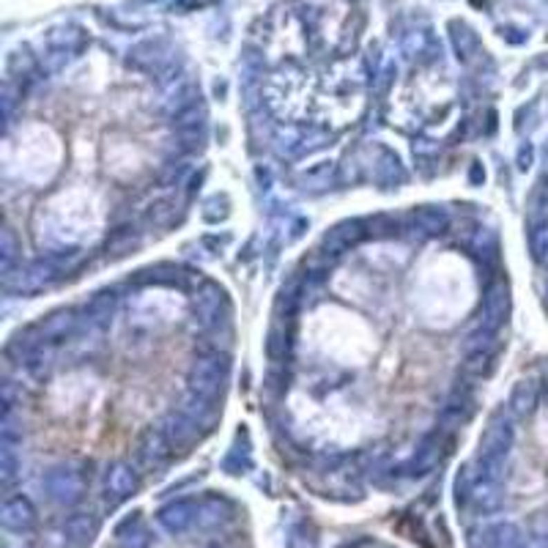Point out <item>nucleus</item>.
Here are the masks:
<instances>
[{
	"label": "nucleus",
	"instance_id": "nucleus-5",
	"mask_svg": "<svg viewBox=\"0 0 548 548\" xmlns=\"http://www.w3.org/2000/svg\"><path fill=\"white\" fill-rule=\"evenodd\" d=\"M3 521H6V527H11V529H28V527L36 521L33 504H30L25 496H11V499H6V504H3Z\"/></svg>",
	"mask_w": 548,
	"mask_h": 548
},
{
	"label": "nucleus",
	"instance_id": "nucleus-7",
	"mask_svg": "<svg viewBox=\"0 0 548 548\" xmlns=\"http://www.w3.org/2000/svg\"><path fill=\"white\" fill-rule=\"evenodd\" d=\"M159 521L167 532H184L192 524V510H189V504H170L162 510Z\"/></svg>",
	"mask_w": 548,
	"mask_h": 548
},
{
	"label": "nucleus",
	"instance_id": "nucleus-17",
	"mask_svg": "<svg viewBox=\"0 0 548 548\" xmlns=\"http://www.w3.org/2000/svg\"><path fill=\"white\" fill-rule=\"evenodd\" d=\"M480 178H485V173H482L480 164H474V167H471V181H480Z\"/></svg>",
	"mask_w": 548,
	"mask_h": 548
},
{
	"label": "nucleus",
	"instance_id": "nucleus-15",
	"mask_svg": "<svg viewBox=\"0 0 548 548\" xmlns=\"http://www.w3.org/2000/svg\"><path fill=\"white\" fill-rule=\"evenodd\" d=\"M488 351H477V354H471L469 362H466V370L474 373V376H480V373H485L488 370Z\"/></svg>",
	"mask_w": 548,
	"mask_h": 548
},
{
	"label": "nucleus",
	"instance_id": "nucleus-2",
	"mask_svg": "<svg viewBox=\"0 0 548 548\" xmlns=\"http://www.w3.org/2000/svg\"><path fill=\"white\" fill-rule=\"evenodd\" d=\"M135 488H138V474H135V469H132L129 464H124V461L113 464V466L107 469V474H104V491L113 493L115 499H124V496L135 493Z\"/></svg>",
	"mask_w": 548,
	"mask_h": 548
},
{
	"label": "nucleus",
	"instance_id": "nucleus-16",
	"mask_svg": "<svg viewBox=\"0 0 548 548\" xmlns=\"http://www.w3.org/2000/svg\"><path fill=\"white\" fill-rule=\"evenodd\" d=\"M529 162H532V149H521L518 151V164L521 167H529Z\"/></svg>",
	"mask_w": 548,
	"mask_h": 548
},
{
	"label": "nucleus",
	"instance_id": "nucleus-6",
	"mask_svg": "<svg viewBox=\"0 0 548 548\" xmlns=\"http://www.w3.org/2000/svg\"><path fill=\"white\" fill-rule=\"evenodd\" d=\"M504 313H507V294H504V285L496 283V285L488 288L485 302H482V315H485V323H482V326L496 329V326L502 323Z\"/></svg>",
	"mask_w": 548,
	"mask_h": 548
},
{
	"label": "nucleus",
	"instance_id": "nucleus-11",
	"mask_svg": "<svg viewBox=\"0 0 548 548\" xmlns=\"http://www.w3.org/2000/svg\"><path fill=\"white\" fill-rule=\"evenodd\" d=\"M132 247H135V234H132L129 228H118V231H113L110 238H107V249L115 252V255H124V252H129Z\"/></svg>",
	"mask_w": 548,
	"mask_h": 548
},
{
	"label": "nucleus",
	"instance_id": "nucleus-4",
	"mask_svg": "<svg viewBox=\"0 0 548 548\" xmlns=\"http://www.w3.org/2000/svg\"><path fill=\"white\" fill-rule=\"evenodd\" d=\"M47 485H50V491H53V496L55 499H61V502H75L79 499V493H82V477H79L77 471H53L50 474V480H47Z\"/></svg>",
	"mask_w": 548,
	"mask_h": 548
},
{
	"label": "nucleus",
	"instance_id": "nucleus-13",
	"mask_svg": "<svg viewBox=\"0 0 548 548\" xmlns=\"http://www.w3.org/2000/svg\"><path fill=\"white\" fill-rule=\"evenodd\" d=\"M75 323V318L72 313H58L53 315L50 321H47V334H53V337H61V334H66V329Z\"/></svg>",
	"mask_w": 548,
	"mask_h": 548
},
{
	"label": "nucleus",
	"instance_id": "nucleus-9",
	"mask_svg": "<svg viewBox=\"0 0 548 548\" xmlns=\"http://www.w3.org/2000/svg\"><path fill=\"white\" fill-rule=\"evenodd\" d=\"M414 220H417V225H419L422 231H428V234H442V231L450 225V220H447V214H444L442 209H419V211L414 214Z\"/></svg>",
	"mask_w": 548,
	"mask_h": 548
},
{
	"label": "nucleus",
	"instance_id": "nucleus-1",
	"mask_svg": "<svg viewBox=\"0 0 548 548\" xmlns=\"http://www.w3.org/2000/svg\"><path fill=\"white\" fill-rule=\"evenodd\" d=\"M225 376H228L225 357H206V359L195 362V368L189 373V387H192V392H198L200 397H214L217 392L223 390Z\"/></svg>",
	"mask_w": 548,
	"mask_h": 548
},
{
	"label": "nucleus",
	"instance_id": "nucleus-12",
	"mask_svg": "<svg viewBox=\"0 0 548 548\" xmlns=\"http://www.w3.org/2000/svg\"><path fill=\"white\" fill-rule=\"evenodd\" d=\"M529 249H532V258L538 263L548 266V228L532 231V236H529Z\"/></svg>",
	"mask_w": 548,
	"mask_h": 548
},
{
	"label": "nucleus",
	"instance_id": "nucleus-14",
	"mask_svg": "<svg viewBox=\"0 0 548 548\" xmlns=\"http://www.w3.org/2000/svg\"><path fill=\"white\" fill-rule=\"evenodd\" d=\"M173 214H176V209H173V203H170V200H162V203H157V206H151V220H154L157 225H167Z\"/></svg>",
	"mask_w": 548,
	"mask_h": 548
},
{
	"label": "nucleus",
	"instance_id": "nucleus-3",
	"mask_svg": "<svg viewBox=\"0 0 548 548\" xmlns=\"http://www.w3.org/2000/svg\"><path fill=\"white\" fill-rule=\"evenodd\" d=\"M167 455H170V439L164 431H149L138 444V461L146 466L164 461Z\"/></svg>",
	"mask_w": 548,
	"mask_h": 548
},
{
	"label": "nucleus",
	"instance_id": "nucleus-8",
	"mask_svg": "<svg viewBox=\"0 0 548 548\" xmlns=\"http://www.w3.org/2000/svg\"><path fill=\"white\" fill-rule=\"evenodd\" d=\"M359 238V231H357V225H343V228H337V231H332V236L323 241V249H326V255H340L348 244H354Z\"/></svg>",
	"mask_w": 548,
	"mask_h": 548
},
{
	"label": "nucleus",
	"instance_id": "nucleus-10",
	"mask_svg": "<svg viewBox=\"0 0 548 548\" xmlns=\"http://www.w3.org/2000/svg\"><path fill=\"white\" fill-rule=\"evenodd\" d=\"M167 433L173 436V442L187 444L198 433V428H195V419H189L187 414H176V417H170V431Z\"/></svg>",
	"mask_w": 548,
	"mask_h": 548
}]
</instances>
